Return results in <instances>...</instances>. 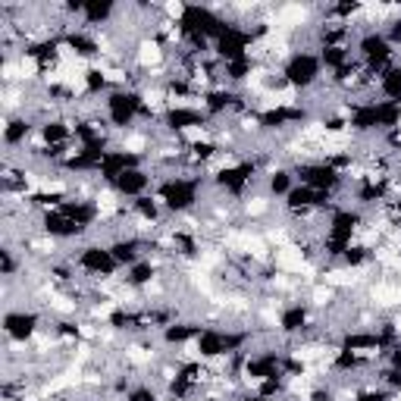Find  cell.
Returning a JSON list of instances; mask_svg holds the SVG:
<instances>
[{"label": "cell", "instance_id": "cell-17", "mask_svg": "<svg viewBox=\"0 0 401 401\" xmlns=\"http://www.w3.org/2000/svg\"><path fill=\"white\" fill-rule=\"evenodd\" d=\"M380 88H382V94H386L389 100H395V104H401V66H389L386 73H382V78H380Z\"/></svg>", "mask_w": 401, "mask_h": 401}, {"label": "cell", "instance_id": "cell-7", "mask_svg": "<svg viewBox=\"0 0 401 401\" xmlns=\"http://www.w3.org/2000/svg\"><path fill=\"white\" fill-rule=\"evenodd\" d=\"M138 167V154H129V151H107V157L100 160L98 172L107 179V182H116L125 170H135Z\"/></svg>", "mask_w": 401, "mask_h": 401}, {"label": "cell", "instance_id": "cell-30", "mask_svg": "<svg viewBox=\"0 0 401 401\" xmlns=\"http://www.w3.org/2000/svg\"><path fill=\"white\" fill-rule=\"evenodd\" d=\"M135 214L145 217V219H157V204L151 198H138L135 201Z\"/></svg>", "mask_w": 401, "mask_h": 401}, {"label": "cell", "instance_id": "cell-10", "mask_svg": "<svg viewBox=\"0 0 401 401\" xmlns=\"http://www.w3.org/2000/svg\"><path fill=\"white\" fill-rule=\"evenodd\" d=\"M245 373L251 380H279V358L276 355H261V358H248Z\"/></svg>", "mask_w": 401, "mask_h": 401}, {"label": "cell", "instance_id": "cell-4", "mask_svg": "<svg viewBox=\"0 0 401 401\" xmlns=\"http://www.w3.org/2000/svg\"><path fill=\"white\" fill-rule=\"evenodd\" d=\"M298 179H301V185H311L317 192H333L342 182L339 170H333L329 163H304V167H298Z\"/></svg>", "mask_w": 401, "mask_h": 401}, {"label": "cell", "instance_id": "cell-12", "mask_svg": "<svg viewBox=\"0 0 401 401\" xmlns=\"http://www.w3.org/2000/svg\"><path fill=\"white\" fill-rule=\"evenodd\" d=\"M167 125L172 132L194 129V125H204V113L201 110H188V107H170L167 110Z\"/></svg>", "mask_w": 401, "mask_h": 401}, {"label": "cell", "instance_id": "cell-9", "mask_svg": "<svg viewBox=\"0 0 401 401\" xmlns=\"http://www.w3.org/2000/svg\"><path fill=\"white\" fill-rule=\"evenodd\" d=\"M44 232L53 235V239H73V235H82V226L75 223V219H69L66 214H60V210H51V214H44Z\"/></svg>", "mask_w": 401, "mask_h": 401}, {"label": "cell", "instance_id": "cell-27", "mask_svg": "<svg viewBox=\"0 0 401 401\" xmlns=\"http://www.w3.org/2000/svg\"><path fill=\"white\" fill-rule=\"evenodd\" d=\"M151 279H154V266L151 264H135L132 266V276H129L132 286H147Z\"/></svg>", "mask_w": 401, "mask_h": 401}, {"label": "cell", "instance_id": "cell-16", "mask_svg": "<svg viewBox=\"0 0 401 401\" xmlns=\"http://www.w3.org/2000/svg\"><path fill=\"white\" fill-rule=\"evenodd\" d=\"M110 251H113V257H116V264H120V266H135V261H138V241L135 239L113 241Z\"/></svg>", "mask_w": 401, "mask_h": 401}, {"label": "cell", "instance_id": "cell-1", "mask_svg": "<svg viewBox=\"0 0 401 401\" xmlns=\"http://www.w3.org/2000/svg\"><path fill=\"white\" fill-rule=\"evenodd\" d=\"M198 179H185V176H172L167 182L160 185V198L167 204V210L172 214H182V210L194 207V201H198Z\"/></svg>", "mask_w": 401, "mask_h": 401}, {"label": "cell", "instance_id": "cell-29", "mask_svg": "<svg viewBox=\"0 0 401 401\" xmlns=\"http://www.w3.org/2000/svg\"><path fill=\"white\" fill-rule=\"evenodd\" d=\"M85 88L91 94H98L100 88H107V75L100 73V69H88V73H85Z\"/></svg>", "mask_w": 401, "mask_h": 401}, {"label": "cell", "instance_id": "cell-28", "mask_svg": "<svg viewBox=\"0 0 401 401\" xmlns=\"http://www.w3.org/2000/svg\"><path fill=\"white\" fill-rule=\"evenodd\" d=\"M226 75L232 78V82H241L245 75H251V60H235V63H226Z\"/></svg>", "mask_w": 401, "mask_h": 401}, {"label": "cell", "instance_id": "cell-24", "mask_svg": "<svg viewBox=\"0 0 401 401\" xmlns=\"http://www.w3.org/2000/svg\"><path fill=\"white\" fill-rule=\"evenodd\" d=\"M28 129H31L28 120H13V123L4 129V141H6L10 147H13V145H19V141H26V138H28Z\"/></svg>", "mask_w": 401, "mask_h": 401}, {"label": "cell", "instance_id": "cell-20", "mask_svg": "<svg viewBox=\"0 0 401 401\" xmlns=\"http://www.w3.org/2000/svg\"><path fill=\"white\" fill-rule=\"evenodd\" d=\"M304 323H308V308H304V304L288 308L286 313H282V320H279V326L286 329V333H298V329H304Z\"/></svg>", "mask_w": 401, "mask_h": 401}, {"label": "cell", "instance_id": "cell-6", "mask_svg": "<svg viewBox=\"0 0 401 401\" xmlns=\"http://www.w3.org/2000/svg\"><path fill=\"white\" fill-rule=\"evenodd\" d=\"M251 179H254V163H251V160L239 163V167H226V170L217 172V185L226 188V192H232V194L245 192Z\"/></svg>", "mask_w": 401, "mask_h": 401}, {"label": "cell", "instance_id": "cell-25", "mask_svg": "<svg viewBox=\"0 0 401 401\" xmlns=\"http://www.w3.org/2000/svg\"><path fill=\"white\" fill-rule=\"evenodd\" d=\"M66 44L73 47L75 53H82V57H94V53L100 51L98 41H91V38H85V35H75V31L73 35H66Z\"/></svg>", "mask_w": 401, "mask_h": 401}, {"label": "cell", "instance_id": "cell-2", "mask_svg": "<svg viewBox=\"0 0 401 401\" xmlns=\"http://www.w3.org/2000/svg\"><path fill=\"white\" fill-rule=\"evenodd\" d=\"M320 66H323L320 57H313V53H308V51H298L295 57L286 63L282 75H286V82L295 85V88H311L320 75Z\"/></svg>", "mask_w": 401, "mask_h": 401}, {"label": "cell", "instance_id": "cell-13", "mask_svg": "<svg viewBox=\"0 0 401 401\" xmlns=\"http://www.w3.org/2000/svg\"><path fill=\"white\" fill-rule=\"evenodd\" d=\"M60 214H66L69 219H75L78 226H91L94 219H98V207H94L91 201H63L60 204Z\"/></svg>", "mask_w": 401, "mask_h": 401}, {"label": "cell", "instance_id": "cell-33", "mask_svg": "<svg viewBox=\"0 0 401 401\" xmlns=\"http://www.w3.org/2000/svg\"><path fill=\"white\" fill-rule=\"evenodd\" d=\"M129 401H157V395H154V389H135L129 395Z\"/></svg>", "mask_w": 401, "mask_h": 401}, {"label": "cell", "instance_id": "cell-21", "mask_svg": "<svg viewBox=\"0 0 401 401\" xmlns=\"http://www.w3.org/2000/svg\"><path fill=\"white\" fill-rule=\"evenodd\" d=\"M198 333H201V326H192V323H170L167 333H163V339H167L170 345H182V342L192 339V335L198 339Z\"/></svg>", "mask_w": 401, "mask_h": 401}, {"label": "cell", "instance_id": "cell-15", "mask_svg": "<svg viewBox=\"0 0 401 401\" xmlns=\"http://www.w3.org/2000/svg\"><path fill=\"white\" fill-rule=\"evenodd\" d=\"M351 125H355L358 132L380 129V123H376V100H373V104H358L355 113H351Z\"/></svg>", "mask_w": 401, "mask_h": 401}, {"label": "cell", "instance_id": "cell-14", "mask_svg": "<svg viewBox=\"0 0 401 401\" xmlns=\"http://www.w3.org/2000/svg\"><path fill=\"white\" fill-rule=\"evenodd\" d=\"M376 123H380V129L395 132L401 125V104H395V100H376Z\"/></svg>", "mask_w": 401, "mask_h": 401}, {"label": "cell", "instance_id": "cell-32", "mask_svg": "<svg viewBox=\"0 0 401 401\" xmlns=\"http://www.w3.org/2000/svg\"><path fill=\"white\" fill-rule=\"evenodd\" d=\"M355 401H389V395H386V392L370 389V392H360V395H358Z\"/></svg>", "mask_w": 401, "mask_h": 401}, {"label": "cell", "instance_id": "cell-11", "mask_svg": "<svg viewBox=\"0 0 401 401\" xmlns=\"http://www.w3.org/2000/svg\"><path fill=\"white\" fill-rule=\"evenodd\" d=\"M147 182H151V176H147L145 170H125L120 179H116V192L120 194H129V198H141V192H145L147 188Z\"/></svg>", "mask_w": 401, "mask_h": 401}, {"label": "cell", "instance_id": "cell-8", "mask_svg": "<svg viewBox=\"0 0 401 401\" xmlns=\"http://www.w3.org/2000/svg\"><path fill=\"white\" fill-rule=\"evenodd\" d=\"M4 329H6V335L16 342H28L31 335L38 333V317L35 313H26V311H13V313H6L4 317Z\"/></svg>", "mask_w": 401, "mask_h": 401}, {"label": "cell", "instance_id": "cell-5", "mask_svg": "<svg viewBox=\"0 0 401 401\" xmlns=\"http://www.w3.org/2000/svg\"><path fill=\"white\" fill-rule=\"evenodd\" d=\"M78 266H82L85 273H94V276H113L120 264H116V257H113V251L110 248L91 245V248H85L82 254H78Z\"/></svg>", "mask_w": 401, "mask_h": 401}, {"label": "cell", "instance_id": "cell-26", "mask_svg": "<svg viewBox=\"0 0 401 401\" xmlns=\"http://www.w3.org/2000/svg\"><path fill=\"white\" fill-rule=\"evenodd\" d=\"M270 192L273 194H288L292 192V172L288 170H273L270 172Z\"/></svg>", "mask_w": 401, "mask_h": 401}, {"label": "cell", "instance_id": "cell-35", "mask_svg": "<svg viewBox=\"0 0 401 401\" xmlns=\"http://www.w3.org/2000/svg\"><path fill=\"white\" fill-rule=\"evenodd\" d=\"M245 401H270V398H264V395H251V398H245Z\"/></svg>", "mask_w": 401, "mask_h": 401}, {"label": "cell", "instance_id": "cell-23", "mask_svg": "<svg viewBox=\"0 0 401 401\" xmlns=\"http://www.w3.org/2000/svg\"><path fill=\"white\" fill-rule=\"evenodd\" d=\"M320 63L329 69H342L345 63H348V51H345L342 44H329V47H323V53H320Z\"/></svg>", "mask_w": 401, "mask_h": 401}, {"label": "cell", "instance_id": "cell-18", "mask_svg": "<svg viewBox=\"0 0 401 401\" xmlns=\"http://www.w3.org/2000/svg\"><path fill=\"white\" fill-rule=\"evenodd\" d=\"M41 138H44L51 147L66 145V141H69V125H66V123H60V120L44 123V125H41Z\"/></svg>", "mask_w": 401, "mask_h": 401}, {"label": "cell", "instance_id": "cell-19", "mask_svg": "<svg viewBox=\"0 0 401 401\" xmlns=\"http://www.w3.org/2000/svg\"><path fill=\"white\" fill-rule=\"evenodd\" d=\"M82 16L88 26H100V22H107L110 16H113V4L110 0H100V4H82Z\"/></svg>", "mask_w": 401, "mask_h": 401}, {"label": "cell", "instance_id": "cell-31", "mask_svg": "<svg viewBox=\"0 0 401 401\" xmlns=\"http://www.w3.org/2000/svg\"><path fill=\"white\" fill-rule=\"evenodd\" d=\"M342 257H345V264L358 266V264H364L367 257H370V251H367V248H348V251H345Z\"/></svg>", "mask_w": 401, "mask_h": 401}, {"label": "cell", "instance_id": "cell-34", "mask_svg": "<svg viewBox=\"0 0 401 401\" xmlns=\"http://www.w3.org/2000/svg\"><path fill=\"white\" fill-rule=\"evenodd\" d=\"M392 364L401 367V345H395V351H392Z\"/></svg>", "mask_w": 401, "mask_h": 401}, {"label": "cell", "instance_id": "cell-22", "mask_svg": "<svg viewBox=\"0 0 401 401\" xmlns=\"http://www.w3.org/2000/svg\"><path fill=\"white\" fill-rule=\"evenodd\" d=\"M204 100H207V110H210V113H223V110H229V107H241L239 98H235L232 91H210Z\"/></svg>", "mask_w": 401, "mask_h": 401}, {"label": "cell", "instance_id": "cell-3", "mask_svg": "<svg viewBox=\"0 0 401 401\" xmlns=\"http://www.w3.org/2000/svg\"><path fill=\"white\" fill-rule=\"evenodd\" d=\"M138 113H147L138 94H132V91H116V94H110V100H107V116H110V123H113V125L125 129V125H132V120H135Z\"/></svg>", "mask_w": 401, "mask_h": 401}]
</instances>
